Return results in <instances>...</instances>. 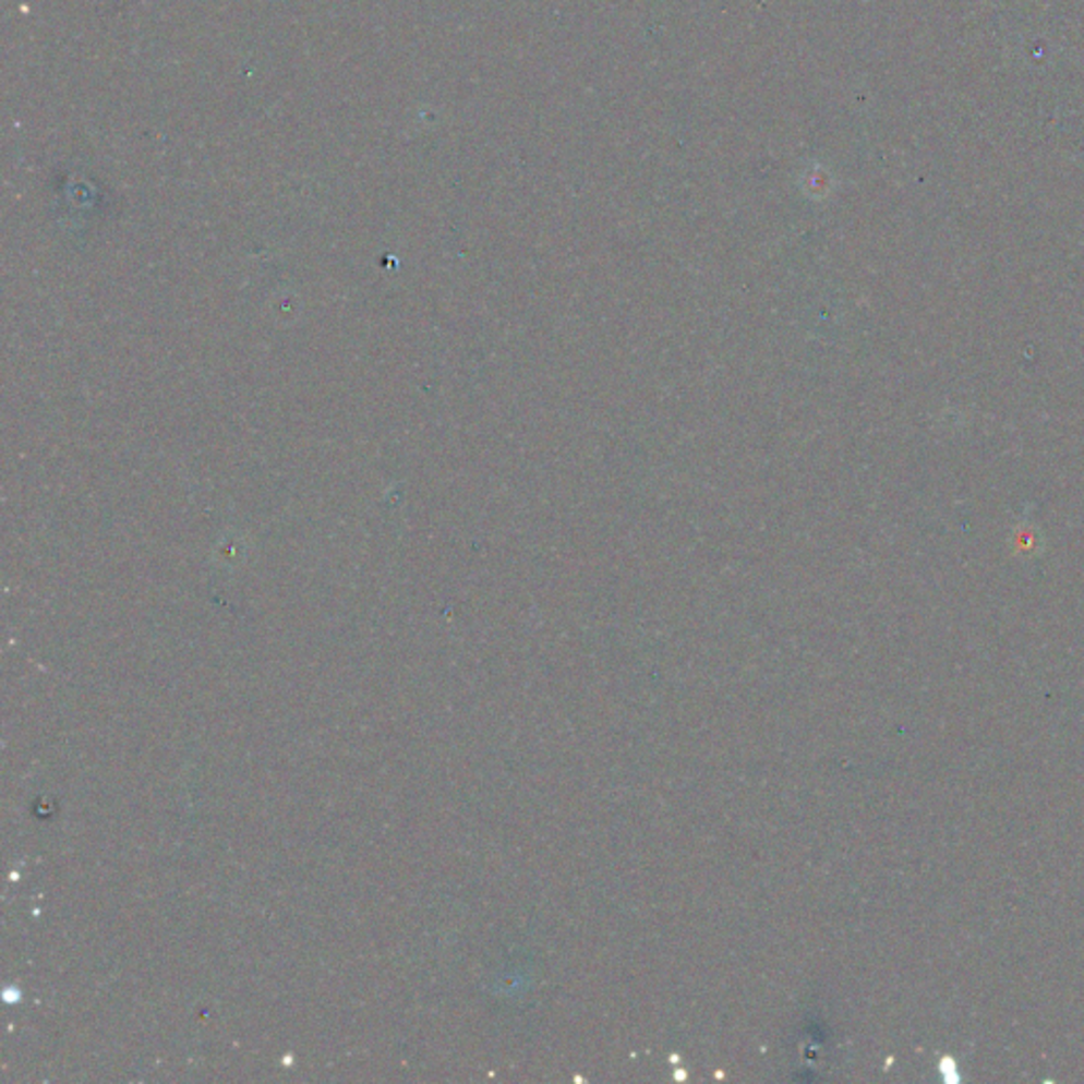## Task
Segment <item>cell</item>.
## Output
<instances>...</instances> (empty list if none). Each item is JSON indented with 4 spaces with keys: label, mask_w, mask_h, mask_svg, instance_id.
I'll use <instances>...</instances> for the list:
<instances>
[{
    "label": "cell",
    "mask_w": 1084,
    "mask_h": 1084,
    "mask_svg": "<svg viewBox=\"0 0 1084 1084\" xmlns=\"http://www.w3.org/2000/svg\"><path fill=\"white\" fill-rule=\"evenodd\" d=\"M1040 549H1043V537L1038 534V530L1032 523L1023 521L1014 528V551L1019 555H1025V553L1034 555Z\"/></svg>",
    "instance_id": "cell-1"
}]
</instances>
